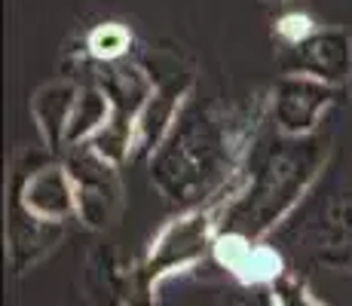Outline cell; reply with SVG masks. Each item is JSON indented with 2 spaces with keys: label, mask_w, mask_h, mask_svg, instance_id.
<instances>
[{
  "label": "cell",
  "mask_w": 352,
  "mask_h": 306,
  "mask_svg": "<svg viewBox=\"0 0 352 306\" xmlns=\"http://www.w3.org/2000/svg\"><path fill=\"white\" fill-rule=\"evenodd\" d=\"M233 138L212 107L187 105L151 156V181L168 202H196L230 184Z\"/></svg>",
  "instance_id": "6da1fadb"
},
{
  "label": "cell",
  "mask_w": 352,
  "mask_h": 306,
  "mask_svg": "<svg viewBox=\"0 0 352 306\" xmlns=\"http://www.w3.org/2000/svg\"><path fill=\"white\" fill-rule=\"evenodd\" d=\"M324 160V144L313 135L288 138L282 135L261 156L254 172L245 175V187L227 199L221 215V233H239L245 239L263 236L282 215L300 199L307 184L316 178Z\"/></svg>",
  "instance_id": "7a4b0ae2"
},
{
  "label": "cell",
  "mask_w": 352,
  "mask_h": 306,
  "mask_svg": "<svg viewBox=\"0 0 352 306\" xmlns=\"http://www.w3.org/2000/svg\"><path fill=\"white\" fill-rule=\"evenodd\" d=\"M242 178H236V184L230 181V187L224 193H218L214 202H206L196 212L172 221L166 230L160 233V239L153 242V251L147 257V276L157 282L166 273H175V270H184L196 263L199 257H206L208 248H214V239L221 233V215H224L227 199H233L239 193Z\"/></svg>",
  "instance_id": "3957f363"
},
{
  "label": "cell",
  "mask_w": 352,
  "mask_h": 306,
  "mask_svg": "<svg viewBox=\"0 0 352 306\" xmlns=\"http://www.w3.org/2000/svg\"><path fill=\"white\" fill-rule=\"evenodd\" d=\"M101 89L111 98V122L89 141V147L107 162H123L135 147V129L144 105L151 101L153 86L138 65H113L107 71Z\"/></svg>",
  "instance_id": "277c9868"
},
{
  "label": "cell",
  "mask_w": 352,
  "mask_h": 306,
  "mask_svg": "<svg viewBox=\"0 0 352 306\" xmlns=\"http://www.w3.org/2000/svg\"><path fill=\"white\" fill-rule=\"evenodd\" d=\"M65 168L71 175L74 196H77V217L89 227H104L120 208V178L113 162L98 156L89 144L71 147L65 160Z\"/></svg>",
  "instance_id": "5b68a950"
},
{
  "label": "cell",
  "mask_w": 352,
  "mask_h": 306,
  "mask_svg": "<svg viewBox=\"0 0 352 306\" xmlns=\"http://www.w3.org/2000/svg\"><path fill=\"white\" fill-rule=\"evenodd\" d=\"M279 65L288 77H313L340 86L352 77V37L343 28H316L309 37L285 46Z\"/></svg>",
  "instance_id": "8992f818"
},
{
  "label": "cell",
  "mask_w": 352,
  "mask_h": 306,
  "mask_svg": "<svg viewBox=\"0 0 352 306\" xmlns=\"http://www.w3.org/2000/svg\"><path fill=\"white\" fill-rule=\"evenodd\" d=\"M337 86L319 83L313 77H282L273 89V120L276 129L288 138H307L316 132L322 113L331 107Z\"/></svg>",
  "instance_id": "52a82bcc"
},
{
  "label": "cell",
  "mask_w": 352,
  "mask_h": 306,
  "mask_svg": "<svg viewBox=\"0 0 352 306\" xmlns=\"http://www.w3.org/2000/svg\"><path fill=\"white\" fill-rule=\"evenodd\" d=\"M19 206L37 221L62 223L65 217L77 215V196L65 166H43L22 184Z\"/></svg>",
  "instance_id": "ba28073f"
},
{
  "label": "cell",
  "mask_w": 352,
  "mask_h": 306,
  "mask_svg": "<svg viewBox=\"0 0 352 306\" xmlns=\"http://www.w3.org/2000/svg\"><path fill=\"white\" fill-rule=\"evenodd\" d=\"M184 92H187V83H178V80H172V83L153 89L151 101L144 105V111H141V117H138L135 147L157 153V147L166 141L168 129L175 126V120H178V113H181L178 105H181V95Z\"/></svg>",
  "instance_id": "9c48e42d"
},
{
  "label": "cell",
  "mask_w": 352,
  "mask_h": 306,
  "mask_svg": "<svg viewBox=\"0 0 352 306\" xmlns=\"http://www.w3.org/2000/svg\"><path fill=\"white\" fill-rule=\"evenodd\" d=\"M80 89L67 80H56V83L43 86L31 101L34 120L40 126V135L50 144V151L65 147V132H67V120H71L74 101H77Z\"/></svg>",
  "instance_id": "30bf717a"
},
{
  "label": "cell",
  "mask_w": 352,
  "mask_h": 306,
  "mask_svg": "<svg viewBox=\"0 0 352 306\" xmlns=\"http://www.w3.org/2000/svg\"><path fill=\"white\" fill-rule=\"evenodd\" d=\"M107 122H111V98H107V92L101 86H83L77 101H74L71 120H67L65 147L89 144Z\"/></svg>",
  "instance_id": "8fae6325"
},
{
  "label": "cell",
  "mask_w": 352,
  "mask_h": 306,
  "mask_svg": "<svg viewBox=\"0 0 352 306\" xmlns=\"http://www.w3.org/2000/svg\"><path fill=\"white\" fill-rule=\"evenodd\" d=\"M236 278H239L242 285H248V288H263V285H276L282 276V261L279 254H276L273 248H267V245L254 242L252 251H248V257L242 261V267L233 273Z\"/></svg>",
  "instance_id": "7c38bea8"
},
{
  "label": "cell",
  "mask_w": 352,
  "mask_h": 306,
  "mask_svg": "<svg viewBox=\"0 0 352 306\" xmlns=\"http://www.w3.org/2000/svg\"><path fill=\"white\" fill-rule=\"evenodd\" d=\"M129 43H132V34H129L123 25L117 22H107V25H98L96 31L89 34V52L101 61H117L126 56Z\"/></svg>",
  "instance_id": "4fadbf2b"
},
{
  "label": "cell",
  "mask_w": 352,
  "mask_h": 306,
  "mask_svg": "<svg viewBox=\"0 0 352 306\" xmlns=\"http://www.w3.org/2000/svg\"><path fill=\"white\" fill-rule=\"evenodd\" d=\"M270 300L273 306H319L316 297L291 276H282L276 285H270Z\"/></svg>",
  "instance_id": "5bb4252c"
},
{
  "label": "cell",
  "mask_w": 352,
  "mask_h": 306,
  "mask_svg": "<svg viewBox=\"0 0 352 306\" xmlns=\"http://www.w3.org/2000/svg\"><path fill=\"white\" fill-rule=\"evenodd\" d=\"M316 28L309 25V19L307 16H285L279 22V37L285 40V46L291 43H297V40H303V37H309Z\"/></svg>",
  "instance_id": "9a60e30c"
},
{
  "label": "cell",
  "mask_w": 352,
  "mask_h": 306,
  "mask_svg": "<svg viewBox=\"0 0 352 306\" xmlns=\"http://www.w3.org/2000/svg\"><path fill=\"white\" fill-rule=\"evenodd\" d=\"M279 3H294V0H279Z\"/></svg>",
  "instance_id": "2e32d148"
},
{
  "label": "cell",
  "mask_w": 352,
  "mask_h": 306,
  "mask_svg": "<svg viewBox=\"0 0 352 306\" xmlns=\"http://www.w3.org/2000/svg\"><path fill=\"white\" fill-rule=\"evenodd\" d=\"M349 95H352V77H349Z\"/></svg>",
  "instance_id": "e0dca14e"
}]
</instances>
